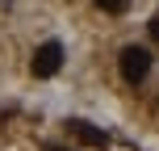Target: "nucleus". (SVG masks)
<instances>
[{"label":"nucleus","mask_w":159,"mask_h":151,"mask_svg":"<svg viewBox=\"0 0 159 151\" xmlns=\"http://www.w3.org/2000/svg\"><path fill=\"white\" fill-rule=\"evenodd\" d=\"M59 67H63V42H42L34 50V59H30V72L38 80H50Z\"/></svg>","instance_id":"f257e3e1"},{"label":"nucleus","mask_w":159,"mask_h":151,"mask_svg":"<svg viewBox=\"0 0 159 151\" xmlns=\"http://www.w3.org/2000/svg\"><path fill=\"white\" fill-rule=\"evenodd\" d=\"M147 72H151V55L143 46H126L121 50V76H126V84H143Z\"/></svg>","instance_id":"f03ea898"},{"label":"nucleus","mask_w":159,"mask_h":151,"mask_svg":"<svg viewBox=\"0 0 159 151\" xmlns=\"http://www.w3.org/2000/svg\"><path fill=\"white\" fill-rule=\"evenodd\" d=\"M67 130H71V134L80 139V143H88V147H105V130H96L92 122H67Z\"/></svg>","instance_id":"7ed1b4c3"},{"label":"nucleus","mask_w":159,"mask_h":151,"mask_svg":"<svg viewBox=\"0 0 159 151\" xmlns=\"http://www.w3.org/2000/svg\"><path fill=\"white\" fill-rule=\"evenodd\" d=\"M96 8H105V13H126L130 0H96Z\"/></svg>","instance_id":"20e7f679"},{"label":"nucleus","mask_w":159,"mask_h":151,"mask_svg":"<svg viewBox=\"0 0 159 151\" xmlns=\"http://www.w3.org/2000/svg\"><path fill=\"white\" fill-rule=\"evenodd\" d=\"M151 38L159 42V17H155V21H151Z\"/></svg>","instance_id":"39448f33"},{"label":"nucleus","mask_w":159,"mask_h":151,"mask_svg":"<svg viewBox=\"0 0 159 151\" xmlns=\"http://www.w3.org/2000/svg\"><path fill=\"white\" fill-rule=\"evenodd\" d=\"M46 151H63V147H46Z\"/></svg>","instance_id":"423d86ee"},{"label":"nucleus","mask_w":159,"mask_h":151,"mask_svg":"<svg viewBox=\"0 0 159 151\" xmlns=\"http://www.w3.org/2000/svg\"><path fill=\"white\" fill-rule=\"evenodd\" d=\"M0 4H13V0H0Z\"/></svg>","instance_id":"0eeeda50"}]
</instances>
